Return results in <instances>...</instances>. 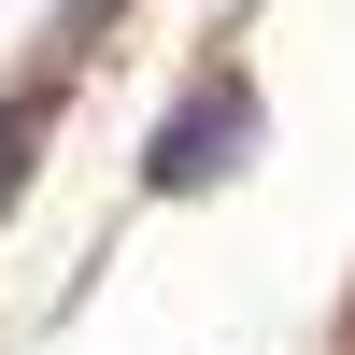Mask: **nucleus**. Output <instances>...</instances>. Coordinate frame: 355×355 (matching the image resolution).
Returning <instances> with one entry per match:
<instances>
[{"label": "nucleus", "instance_id": "nucleus-1", "mask_svg": "<svg viewBox=\"0 0 355 355\" xmlns=\"http://www.w3.org/2000/svg\"><path fill=\"white\" fill-rule=\"evenodd\" d=\"M227 157H256V85L242 71H199L185 100L157 114V142H142V185H157V199H199Z\"/></svg>", "mask_w": 355, "mask_h": 355}, {"label": "nucleus", "instance_id": "nucleus-2", "mask_svg": "<svg viewBox=\"0 0 355 355\" xmlns=\"http://www.w3.org/2000/svg\"><path fill=\"white\" fill-rule=\"evenodd\" d=\"M15 142H28V100H0V199H15Z\"/></svg>", "mask_w": 355, "mask_h": 355}]
</instances>
